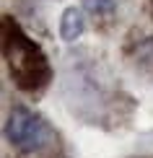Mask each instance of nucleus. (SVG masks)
I'll return each instance as SVG.
<instances>
[{
  "instance_id": "f257e3e1",
  "label": "nucleus",
  "mask_w": 153,
  "mask_h": 158,
  "mask_svg": "<svg viewBox=\"0 0 153 158\" xmlns=\"http://www.w3.org/2000/svg\"><path fill=\"white\" fill-rule=\"evenodd\" d=\"M49 137H52V132L39 114H34L26 106L11 109V117L5 122V140L13 148L23 150V153H31V150H39L42 145H47Z\"/></svg>"
},
{
  "instance_id": "f03ea898",
  "label": "nucleus",
  "mask_w": 153,
  "mask_h": 158,
  "mask_svg": "<svg viewBox=\"0 0 153 158\" xmlns=\"http://www.w3.org/2000/svg\"><path fill=\"white\" fill-rule=\"evenodd\" d=\"M86 31V13L81 5H68L60 16V39L62 42H75Z\"/></svg>"
},
{
  "instance_id": "7ed1b4c3",
  "label": "nucleus",
  "mask_w": 153,
  "mask_h": 158,
  "mask_svg": "<svg viewBox=\"0 0 153 158\" xmlns=\"http://www.w3.org/2000/svg\"><path fill=\"white\" fill-rule=\"evenodd\" d=\"M114 3L117 0H83V5L91 13H109L112 8H114Z\"/></svg>"
}]
</instances>
